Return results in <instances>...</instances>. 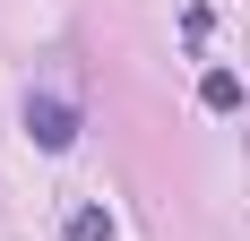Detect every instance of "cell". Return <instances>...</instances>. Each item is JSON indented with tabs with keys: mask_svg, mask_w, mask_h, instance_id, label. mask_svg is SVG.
<instances>
[{
	"mask_svg": "<svg viewBox=\"0 0 250 241\" xmlns=\"http://www.w3.org/2000/svg\"><path fill=\"white\" fill-rule=\"evenodd\" d=\"M26 129H35V146H61L78 138V103H61V95H26Z\"/></svg>",
	"mask_w": 250,
	"mask_h": 241,
	"instance_id": "obj_1",
	"label": "cell"
},
{
	"mask_svg": "<svg viewBox=\"0 0 250 241\" xmlns=\"http://www.w3.org/2000/svg\"><path fill=\"white\" fill-rule=\"evenodd\" d=\"M199 95H207V112H233V103H242V78H233V69H207Z\"/></svg>",
	"mask_w": 250,
	"mask_h": 241,
	"instance_id": "obj_2",
	"label": "cell"
},
{
	"mask_svg": "<svg viewBox=\"0 0 250 241\" xmlns=\"http://www.w3.org/2000/svg\"><path fill=\"white\" fill-rule=\"evenodd\" d=\"M69 241H112V216H104V207H78V216H69Z\"/></svg>",
	"mask_w": 250,
	"mask_h": 241,
	"instance_id": "obj_3",
	"label": "cell"
}]
</instances>
